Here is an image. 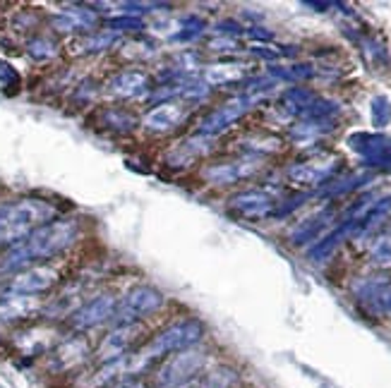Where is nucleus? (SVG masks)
I'll return each instance as SVG.
<instances>
[{
	"mask_svg": "<svg viewBox=\"0 0 391 388\" xmlns=\"http://www.w3.org/2000/svg\"><path fill=\"white\" fill-rule=\"evenodd\" d=\"M80 235V223L77 221H53L46 223L41 228H36L27 240H22L19 245H15L12 249L5 254L0 271L10 274V271H19L24 266H29L31 261L39 259H51V256L60 254L62 249H67Z\"/></svg>",
	"mask_w": 391,
	"mask_h": 388,
	"instance_id": "f257e3e1",
	"label": "nucleus"
},
{
	"mask_svg": "<svg viewBox=\"0 0 391 388\" xmlns=\"http://www.w3.org/2000/svg\"><path fill=\"white\" fill-rule=\"evenodd\" d=\"M55 209L49 202H39V199H22V202L0 206V247L19 245L36 228L51 223Z\"/></svg>",
	"mask_w": 391,
	"mask_h": 388,
	"instance_id": "f03ea898",
	"label": "nucleus"
},
{
	"mask_svg": "<svg viewBox=\"0 0 391 388\" xmlns=\"http://www.w3.org/2000/svg\"><path fill=\"white\" fill-rule=\"evenodd\" d=\"M202 338H205V326H202V321H197V319H180V321L171 324L164 331L156 333L139 353H142V358L151 364V362L166 358V355L192 350Z\"/></svg>",
	"mask_w": 391,
	"mask_h": 388,
	"instance_id": "7ed1b4c3",
	"label": "nucleus"
},
{
	"mask_svg": "<svg viewBox=\"0 0 391 388\" xmlns=\"http://www.w3.org/2000/svg\"><path fill=\"white\" fill-rule=\"evenodd\" d=\"M207 364V355L200 350H182L175 353L171 360L164 362V367L159 369L156 376V386L159 388H180L190 384Z\"/></svg>",
	"mask_w": 391,
	"mask_h": 388,
	"instance_id": "20e7f679",
	"label": "nucleus"
},
{
	"mask_svg": "<svg viewBox=\"0 0 391 388\" xmlns=\"http://www.w3.org/2000/svg\"><path fill=\"white\" fill-rule=\"evenodd\" d=\"M164 307V295H161L156 288L149 285H134L128 295L118 302L116 307V321L118 326H125V324H137L139 319H147L154 312Z\"/></svg>",
	"mask_w": 391,
	"mask_h": 388,
	"instance_id": "39448f33",
	"label": "nucleus"
},
{
	"mask_svg": "<svg viewBox=\"0 0 391 388\" xmlns=\"http://www.w3.org/2000/svg\"><path fill=\"white\" fill-rule=\"evenodd\" d=\"M257 96H250V94H241V96H233L231 101L221 103L216 111H211L205 120L200 123V134L205 137H216V134L226 132L231 125H236L243 115L252 111V106L257 103Z\"/></svg>",
	"mask_w": 391,
	"mask_h": 388,
	"instance_id": "423d86ee",
	"label": "nucleus"
},
{
	"mask_svg": "<svg viewBox=\"0 0 391 388\" xmlns=\"http://www.w3.org/2000/svg\"><path fill=\"white\" fill-rule=\"evenodd\" d=\"M348 146L374 170H391V137L382 132H353Z\"/></svg>",
	"mask_w": 391,
	"mask_h": 388,
	"instance_id": "0eeeda50",
	"label": "nucleus"
},
{
	"mask_svg": "<svg viewBox=\"0 0 391 388\" xmlns=\"http://www.w3.org/2000/svg\"><path fill=\"white\" fill-rule=\"evenodd\" d=\"M338 166H341V159L338 156H317V159L302 161V164H293L288 166L286 175L293 185L300 187H320L324 185L327 180H331L338 173Z\"/></svg>",
	"mask_w": 391,
	"mask_h": 388,
	"instance_id": "6e6552de",
	"label": "nucleus"
},
{
	"mask_svg": "<svg viewBox=\"0 0 391 388\" xmlns=\"http://www.w3.org/2000/svg\"><path fill=\"white\" fill-rule=\"evenodd\" d=\"M257 159H231V161H218L207 168H202V180L209 182L214 187H228L236 185L241 180H247L259 170Z\"/></svg>",
	"mask_w": 391,
	"mask_h": 388,
	"instance_id": "1a4fd4ad",
	"label": "nucleus"
},
{
	"mask_svg": "<svg viewBox=\"0 0 391 388\" xmlns=\"http://www.w3.org/2000/svg\"><path fill=\"white\" fill-rule=\"evenodd\" d=\"M144 335V328L139 324H125V326H116L111 333L103 338V343L98 345V360L106 364L118 358L132 353V348L137 345V340Z\"/></svg>",
	"mask_w": 391,
	"mask_h": 388,
	"instance_id": "9d476101",
	"label": "nucleus"
},
{
	"mask_svg": "<svg viewBox=\"0 0 391 388\" xmlns=\"http://www.w3.org/2000/svg\"><path fill=\"white\" fill-rule=\"evenodd\" d=\"M190 111L185 103L180 101H164L156 103L151 111L142 118V127L149 130V132H173L178 130L187 118H190Z\"/></svg>",
	"mask_w": 391,
	"mask_h": 388,
	"instance_id": "9b49d317",
	"label": "nucleus"
},
{
	"mask_svg": "<svg viewBox=\"0 0 391 388\" xmlns=\"http://www.w3.org/2000/svg\"><path fill=\"white\" fill-rule=\"evenodd\" d=\"M58 283V274H55L51 266H34V269L22 271L15 281H10L8 292H15V295H41V292L51 290V288Z\"/></svg>",
	"mask_w": 391,
	"mask_h": 388,
	"instance_id": "f8f14e48",
	"label": "nucleus"
},
{
	"mask_svg": "<svg viewBox=\"0 0 391 388\" xmlns=\"http://www.w3.org/2000/svg\"><path fill=\"white\" fill-rule=\"evenodd\" d=\"M228 209L241 213L245 218H264V216H269V213H274L276 204L269 192L245 190V192L233 194V197L228 199Z\"/></svg>",
	"mask_w": 391,
	"mask_h": 388,
	"instance_id": "ddd939ff",
	"label": "nucleus"
},
{
	"mask_svg": "<svg viewBox=\"0 0 391 388\" xmlns=\"http://www.w3.org/2000/svg\"><path fill=\"white\" fill-rule=\"evenodd\" d=\"M116 297L113 295H98L89 300L87 305H82L77 309L75 314H72V326L75 328H94L98 326V324L108 321V319H113V314H116Z\"/></svg>",
	"mask_w": 391,
	"mask_h": 388,
	"instance_id": "4468645a",
	"label": "nucleus"
},
{
	"mask_svg": "<svg viewBox=\"0 0 391 388\" xmlns=\"http://www.w3.org/2000/svg\"><path fill=\"white\" fill-rule=\"evenodd\" d=\"M51 24L60 34H87V31L96 29L101 24V19H98V15L92 8H70L62 10V12H55L51 17Z\"/></svg>",
	"mask_w": 391,
	"mask_h": 388,
	"instance_id": "2eb2a0df",
	"label": "nucleus"
},
{
	"mask_svg": "<svg viewBox=\"0 0 391 388\" xmlns=\"http://www.w3.org/2000/svg\"><path fill=\"white\" fill-rule=\"evenodd\" d=\"M211 137H205V134H195V137H187L185 141L175 144L173 149L166 154V166L171 168H187L195 161H200L205 154L211 151Z\"/></svg>",
	"mask_w": 391,
	"mask_h": 388,
	"instance_id": "dca6fc26",
	"label": "nucleus"
},
{
	"mask_svg": "<svg viewBox=\"0 0 391 388\" xmlns=\"http://www.w3.org/2000/svg\"><path fill=\"white\" fill-rule=\"evenodd\" d=\"M356 297L372 314H391V283L389 281H363L356 288Z\"/></svg>",
	"mask_w": 391,
	"mask_h": 388,
	"instance_id": "f3484780",
	"label": "nucleus"
},
{
	"mask_svg": "<svg viewBox=\"0 0 391 388\" xmlns=\"http://www.w3.org/2000/svg\"><path fill=\"white\" fill-rule=\"evenodd\" d=\"M108 91L118 98H139L149 91V77L139 70H123L108 82Z\"/></svg>",
	"mask_w": 391,
	"mask_h": 388,
	"instance_id": "a211bd4d",
	"label": "nucleus"
},
{
	"mask_svg": "<svg viewBox=\"0 0 391 388\" xmlns=\"http://www.w3.org/2000/svg\"><path fill=\"white\" fill-rule=\"evenodd\" d=\"M245 70L247 67L243 62H216V65H209L202 75L207 87H231V84H238L245 77Z\"/></svg>",
	"mask_w": 391,
	"mask_h": 388,
	"instance_id": "6ab92c4d",
	"label": "nucleus"
},
{
	"mask_svg": "<svg viewBox=\"0 0 391 388\" xmlns=\"http://www.w3.org/2000/svg\"><path fill=\"white\" fill-rule=\"evenodd\" d=\"M348 235H353V223H351V221H343L336 230H331V233L327 235V238H322L320 242H317L315 247L310 249V259H312V261H324V259H329V256L333 254V249H336L338 245H341L343 240L348 238Z\"/></svg>",
	"mask_w": 391,
	"mask_h": 388,
	"instance_id": "aec40b11",
	"label": "nucleus"
},
{
	"mask_svg": "<svg viewBox=\"0 0 391 388\" xmlns=\"http://www.w3.org/2000/svg\"><path fill=\"white\" fill-rule=\"evenodd\" d=\"M36 309V302L27 295H15V292H8V295L0 297V317L3 319H24L29 317Z\"/></svg>",
	"mask_w": 391,
	"mask_h": 388,
	"instance_id": "412c9836",
	"label": "nucleus"
},
{
	"mask_svg": "<svg viewBox=\"0 0 391 388\" xmlns=\"http://www.w3.org/2000/svg\"><path fill=\"white\" fill-rule=\"evenodd\" d=\"M118 39H121V34H116V31H94V34H87L77 41L75 51L77 53H103V51L113 48Z\"/></svg>",
	"mask_w": 391,
	"mask_h": 388,
	"instance_id": "4be33fe9",
	"label": "nucleus"
},
{
	"mask_svg": "<svg viewBox=\"0 0 391 388\" xmlns=\"http://www.w3.org/2000/svg\"><path fill=\"white\" fill-rule=\"evenodd\" d=\"M331 221V211H322L317 213V216L307 218L305 223H300L298 228L293 230V235H290V240H293V245H305V242H312V240L320 235V230L324 228L327 223Z\"/></svg>",
	"mask_w": 391,
	"mask_h": 388,
	"instance_id": "5701e85b",
	"label": "nucleus"
},
{
	"mask_svg": "<svg viewBox=\"0 0 391 388\" xmlns=\"http://www.w3.org/2000/svg\"><path fill=\"white\" fill-rule=\"evenodd\" d=\"M192 384H195V388H233L238 384V374L228 367H216V369H209Z\"/></svg>",
	"mask_w": 391,
	"mask_h": 388,
	"instance_id": "b1692460",
	"label": "nucleus"
},
{
	"mask_svg": "<svg viewBox=\"0 0 391 388\" xmlns=\"http://www.w3.org/2000/svg\"><path fill=\"white\" fill-rule=\"evenodd\" d=\"M241 146L252 151V154H274V151H279L284 146V141L276 137V134L264 132V134H250V137H245L241 141Z\"/></svg>",
	"mask_w": 391,
	"mask_h": 388,
	"instance_id": "393cba45",
	"label": "nucleus"
},
{
	"mask_svg": "<svg viewBox=\"0 0 391 388\" xmlns=\"http://www.w3.org/2000/svg\"><path fill=\"white\" fill-rule=\"evenodd\" d=\"M315 94L310 91V89H290V91L284 94V108L288 115H300L305 113V108L310 106L312 101H315Z\"/></svg>",
	"mask_w": 391,
	"mask_h": 388,
	"instance_id": "a878e982",
	"label": "nucleus"
},
{
	"mask_svg": "<svg viewBox=\"0 0 391 388\" xmlns=\"http://www.w3.org/2000/svg\"><path fill=\"white\" fill-rule=\"evenodd\" d=\"M370 177L372 175H365V173H360V175H348V177H343V180H336V182H331V185H327L320 194L322 197H341V194H346V192L358 190Z\"/></svg>",
	"mask_w": 391,
	"mask_h": 388,
	"instance_id": "bb28decb",
	"label": "nucleus"
},
{
	"mask_svg": "<svg viewBox=\"0 0 391 388\" xmlns=\"http://www.w3.org/2000/svg\"><path fill=\"white\" fill-rule=\"evenodd\" d=\"M58 362H62V367H72L77 362H82L87 358V345L85 340H67L58 348Z\"/></svg>",
	"mask_w": 391,
	"mask_h": 388,
	"instance_id": "cd10ccee",
	"label": "nucleus"
},
{
	"mask_svg": "<svg viewBox=\"0 0 391 388\" xmlns=\"http://www.w3.org/2000/svg\"><path fill=\"white\" fill-rule=\"evenodd\" d=\"M370 259L377 266H391V228H387L374 240L372 249H370Z\"/></svg>",
	"mask_w": 391,
	"mask_h": 388,
	"instance_id": "c85d7f7f",
	"label": "nucleus"
},
{
	"mask_svg": "<svg viewBox=\"0 0 391 388\" xmlns=\"http://www.w3.org/2000/svg\"><path fill=\"white\" fill-rule=\"evenodd\" d=\"M106 27L116 34H123V31H142L147 24H144L142 17H132V15H118V17H108Z\"/></svg>",
	"mask_w": 391,
	"mask_h": 388,
	"instance_id": "c756f323",
	"label": "nucleus"
},
{
	"mask_svg": "<svg viewBox=\"0 0 391 388\" xmlns=\"http://www.w3.org/2000/svg\"><path fill=\"white\" fill-rule=\"evenodd\" d=\"M103 123H106V127L121 130V132L134 127V118L130 113L121 111V108H108V111H103Z\"/></svg>",
	"mask_w": 391,
	"mask_h": 388,
	"instance_id": "7c9ffc66",
	"label": "nucleus"
},
{
	"mask_svg": "<svg viewBox=\"0 0 391 388\" xmlns=\"http://www.w3.org/2000/svg\"><path fill=\"white\" fill-rule=\"evenodd\" d=\"M389 123H391V101L387 96L372 98V125L377 130H382Z\"/></svg>",
	"mask_w": 391,
	"mask_h": 388,
	"instance_id": "2f4dec72",
	"label": "nucleus"
},
{
	"mask_svg": "<svg viewBox=\"0 0 391 388\" xmlns=\"http://www.w3.org/2000/svg\"><path fill=\"white\" fill-rule=\"evenodd\" d=\"M27 51L34 60H49V58L55 55V44L49 39H34V41H29Z\"/></svg>",
	"mask_w": 391,
	"mask_h": 388,
	"instance_id": "473e14b6",
	"label": "nucleus"
},
{
	"mask_svg": "<svg viewBox=\"0 0 391 388\" xmlns=\"http://www.w3.org/2000/svg\"><path fill=\"white\" fill-rule=\"evenodd\" d=\"M0 82H3L5 89H12V91L17 89V84H19L17 72H15L8 62H0Z\"/></svg>",
	"mask_w": 391,
	"mask_h": 388,
	"instance_id": "72a5a7b5",
	"label": "nucleus"
},
{
	"mask_svg": "<svg viewBox=\"0 0 391 388\" xmlns=\"http://www.w3.org/2000/svg\"><path fill=\"white\" fill-rule=\"evenodd\" d=\"M211 51H218V53H233L238 48V41L236 39H228V36H216V39L209 44Z\"/></svg>",
	"mask_w": 391,
	"mask_h": 388,
	"instance_id": "f704fd0d",
	"label": "nucleus"
},
{
	"mask_svg": "<svg viewBox=\"0 0 391 388\" xmlns=\"http://www.w3.org/2000/svg\"><path fill=\"white\" fill-rule=\"evenodd\" d=\"M243 27L238 22H231V19H226V22H218L216 27H214V34L216 36H228V39H231V36H238V34H243Z\"/></svg>",
	"mask_w": 391,
	"mask_h": 388,
	"instance_id": "c9c22d12",
	"label": "nucleus"
},
{
	"mask_svg": "<svg viewBox=\"0 0 391 388\" xmlns=\"http://www.w3.org/2000/svg\"><path fill=\"white\" fill-rule=\"evenodd\" d=\"M250 51H252L254 55L264 58V60H276V58L284 55V51H279V48H267V46H252Z\"/></svg>",
	"mask_w": 391,
	"mask_h": 388,
	"instance_id": "e433bc0d",
	"label": "nucleus"
},
{
	"mask_svg": "<svg viewBox=\"0 0 391 388\" xmlns=\"http://www.w3.org/2000/svg\"><path fill=\"white\" fill-rule=\"evenodd\" d=\"M111 388H147V384L142 379H137V376H128V379L116 381Z\"/></svg>",
	"mask_w": 391,
	"mask_h": 388,
	"instance_id": "4c0bfd02",
	"label": "nucleus"
},
{
	"mask_svg": "<svg viewBox=\"0 0 391 388\" xmlns=\"http://www.w3.org/2000/svg\"><path fill=\"white\" fill-rule=\"evenodd\" d=\"M247 34L252 36V39H262V41H269V39H271V31H267V29H259V27L247 29Z\"/></svg>",
	"mask_w": 391,
	"mask_h": 388,
	"instance_id": "58836bf2",
	"label": "nucleus"
}]
</instances>
